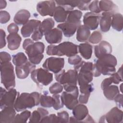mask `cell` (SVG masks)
I'll return each mask as SVG.
<instances>
[{"label":"cell","instance_id":"6da1fadb","mask_svg":"<svg viewBox=\"0 0 123 123\" xmlns=\"http://www.w3.org/2000/svg\"><path fill=\"white\" fill-rule=\"evenodd\" d=\"M117 61L111 54L105 55L99 58L94 64L93 76L98 77L101 74L104 75H111L116 72Z\"/></svg>","mask_w":123,"mask_h":123},{"label":"cell","instance_id":"7a4b0ae2","mask_svg":"<svg viewBox=\"0 0 123 123\" xmlns=\"http://www.w3.org/2000/svg\"><path fill=\"white\" fill-rule=\"evenodd\" d=\"M40 95L37 92L31 93H22L18 94L13 107L17 112H21L26 109H32L40 104Z\"/></svg>","mask_w":123,"mask_h":123},{"label":"cell","instance_id":"3957f363","mask_svg":"<svg viewBox=\"0 0 123 123\" xmlns=\"http://www.w3.org/2000/svg\"><path fill=\"white\" fill-rule=\"evenodd\" d=\"M78 53V46L70 41H64L58 45L50 44L46 49L47 54L50 56H66L70 57Z\"/></svg>","mask_w":123,"mask_h":123},{"label":"cell","instance_id":"277c9868","mask_svg":"<svg viewBox=\"0 0 123 123\" xmlns=\"http://www.w3.org/2000/svg\"><path fill=\"white\" fill-rule=\"evenodd\" d=\"M78 72L75 70L70 69L67 72L62 69L55 74L56 80L62 85L65 91L70 92L74 90L77 86Z\"/></svg>","mask_w":123,"mask_h":123},{"label":"cell","instance_id":"5b68a950","mask_svg":"<svg viewBox=\"0 0 123 123\" xmlns=\"http://www.w3.org/2000/svg\"><path fill=\"white\" fill-rule=\"evenodd\" d=\"M1 83L7 90L15 86V76L14 67L10 62L0 65Z\"/></svg>","mask_w":123,"mask_h":123},{"label":"cell","instance_id":"8992f818","mask_svg":"<svg viewBox=\"0 0 123 123\" xmlns=\"http://www.w3.org/2000/svg\"><path fill=\"white\" fill-rule=\"evenodd\" d=\"M25 50L28 61L32 64L37 65L41 62L44 58L45 45L42 42L37 41L28 46Z\"/></svg>","mask_w":123,"mask_h":123},{"label":"cell","instance_id":"52a82bcc","mask_svg":"<svg viewBox=\"0 0 123 123\" xmlns=\"http://www.w3.org/2000/svg\"><path fill=\"white\" fill-rule=\"evenodd\" d=\"M32 80L40 87L41 85L48 86L53 80V74L44 68H39L31 73Z\"/></svg>","mask_w":123,"mask_h":123},{"label":"cell","instance_id":"ba28073f","mask_svg":"<svg viewBox=\"0 0 123 123\" xmlns=\"http://www.w3.org/2000/svg\"><path fill=\"white\" fill-rule=\"evenodd\" d=\"M19 92L12 88L8 91L0 87V107L1 110L6 107H13Z\"/></svg>","mask_w":123,"mask_h":123},{"label":"cell","instance_id":"9c48e42d","mask_svg":"<svg viewBox=\"0 0 123 123\" xmlns=\"http://www.w3.org/2000/svg\"><path fill=\"white\" fill-rule=\"evenodd\" d=\"M64 66V59L60 57H50L45 60L43 68L56 74L62 70Z\"/></svg>","mask_w":123,"mask_h":123},{"label":"cell","instance_id":"30bf717a","mask_svg":"<svg viewBox=\"0 0 123 123\" xmlns=\"http://www.w3.org/2000/svg\"><path fill=\"white\" fill-rule=\"evenodd\" d=\"M78 96L79 90L77 87L72 91L63 92L61 98L63 105L68 109L72 110L78 103Z\"/></svg>","mask_w":123,"mask_h":123},{"label":"cell","instance_id":"8fae6325","mask_svg":"<svg viewBox=\"0 0 123 123\" xmlns=\"http://www.w3.org/2000/svg\"><path fill=\"white\" fill-rule=\"evenodd\" d=\"M81 20L78 21H66L64 23L59 24L57 28L60 29L63 35L67 37H72L81 25Z\"/></svg>","mask_w":123,"mask_h":123},{"label":"cell","instance_id":"7c38bea8","mask_svg":"<svg viewBox=\"0 0 123 123\" xmlns=\"http://www.w3.org/2000/svg\"><path fill=\"white\" fill-rule=\"evenodd\" d=\"M55 8V0L42 1L38 2L37 5V11L42 16H53Z\"/></svg>","mask_w":123,"mask_h":123},{"label":"cell","instance_id":"4fadbf2b","mask_svg":"<svg viewBox=\"0 0 123 123\" xmlns=\"http://www.w3.org/2000/svg\"><path fill=\"white\" fill-rule=\"evenodd\" d=\"M101 15L92 12H86L83 16L84 25L90 30L96 29L98 26Z\"/></svg>","mask_w":123,"mask_h":123},{"label":"cell","instance_id":"5bb4252c","mask_svg":"<svg viewBox=\"0 0 123 123\" xmlns=\"http://www.w3.org/2000/svg\"><path fill=\"white\" fill-rule=\"evenodd\" d=\"M74 10V8L65 6H56L53 14L54 19L57 23H64L67 18L70 12Z\"/></svg>","mask_w":123,"mask_h":123},{"label":"cell","instance_id":"9a60e30c","mask_svg":"<svg viewBox=\"0 0 123 123\" xmlns=\"http://www.w3.org/2000/svg\"><path fill=\"white\" fill-rule=\"evenodd\" d=\"M41 22L36 19L29 20L23 25L21 29V33L24 37H28L34 32L39 28Z\"/></svg>","mask_w":123,"mask_h":123},{"label":"cell","instance_id":"2e32d148","mask_svg":"<svg viewBox=\"0 0 123 123\" xmlns=\"http://www.w3.org/2000/svg\"><path fill=\"white\" fill-rule=\"evenodd\" d=\"M36 65L32 64L29 61L22 65L15 66L16 76L19 79H25L28 77L30 74L36 69Z\"/></svg>","mask_w":123,"mask_h":123},{"label":"cell","instance_id":"e0dca14e","mask_svg":"<svg viewBox=\"0 0 123 123\" xmlns=\"http://www.w3.org/2000/svg\"><path fill=\"white\" fill-rule=\"evenodd\" d=\"M123 111L117 107L112 108L105 115V121L109 123H121L123 122Z\"/></svg>","mask_w":123,"mask_h":123},{"label":"cell","instance_id":"ac0fdd59","mask_svg":"<svg viewBox=\"0 0 123 123\" xmlns=\"http://www.w3.org/2000/svg\"><path fill=\"white\" fill-rule=\"evenodd\" d=\"M72 110L73 116L76 120L77 123H85V118L88 114L87 107L80 103L76 105Z\"/></svg>","mask_w":123,"mask_h":123},{"label":"cell","instance_id":"d6986e66","mask_svg":"<svg viewBox=\"0 0 123 123\" xmlns=\"http://www.w3.org/2000/svg\"><path fill=\"white\" fill-rule=\"evenodd\" d=\"M62 32L58 28H54L46 33L45 38L46 41L50 44L60 43L62 39Z\"/></svg>","mask_w":123,"mask_h":123},{"label":"cell","instance_id":"ffe728a7","mask_svg":"<svg viewBox=\"0 0 123 123\" xmlns=\"http://www.w3.org/2000/svg\"><path fill=\"white\" fill-rule=\"evenodd\" d=\"M112 51L111 45L106 41H101L94 47V54L98 59L105 55L111 54Z\"/></svg>","mask_w":123,"mask_h":123},{"label":"cell","instance_id":"44dd1931","mask_svg":"<svg viewBox=\"0 0 123 123\" xmlns=\"http://www.w3.org/2000/svg\"><path fill=\"white\" fill-rule=\"evenodd\" d=\"M15 111L13 107H6L2 109L0 113V123H13L16 116Z\"/></svg>","mask_w":123,"mask_h":123},{"label":"cell","instance_id":"7402d4cb","mask_svg":"<svg viewBox=\"0 0 123 123\" xmlns=\"http://www.w3.org/2000/svg\"><path fill=\"white\" fill-rule=\"evenodd\" d=\"M113 12H103L100 16L99 24L100 30L103 32H107L111 27V18Z\"/></svg>","mask_w":123,"mask_h":123},{"label":"cell","instance_id":"603a6c76","mask_svg":"<svg viewBox=\"0 0 123 123\" xmlns=\"http://www.w3.org/2000/svg\"><path fill=\"white\" fill-rule=\"evenodd\" d=\"M7 40L8 49L11 50H14L20 47L22 38L18 33H11L7 37Z\"/></svg>","mask_w":123,"mask_h":123},{"label":"cell","instance_id":"cb8c5ba5","mask_svg":"<svg viewBox=\"0 0 123 123\" xmlns=\"http://www.w3.org/2000/svg\"><path fill=\"white\" fill-rule=\"evenodd\" d=\"M31 16L30 12L25 9L18 11L13 17V21L17 25H24L28 21Z\"/></svg>","mask_w":123,"mask_h":123},{"label":"cell","instance_id":"d4e9b609","mask_svg":"<svg viewBox=\"0 0 123 123\" xmlns=\"http://www.w3.org/2000/svg\"><path fill=\"white\" fill-rule=\"evenodd\" d=\"M93 74L92 72L82 70L79 71L77 82L79 86L90 83L93 80Z\"/></svg>","mask_w":123,"mask_h":123},{"label":"cell","instance_id":"484cf974","mask_svg":"<svg viewBox=\"0 0 123 123\" xmlns=\"http://www.w3.org/2000/svg\"><path fill=\"white\" fill-rule=\"evenodd\" d=\"M49 114V111L43 108H38L37 110L34 111L29 118V123L40 122L41 120Z\"/></svg>","mask_w":123,"mask_h":123},{"label":"cell","instance_id":"4316f807","mask_svg":"<svg viewBox=\"0 0 123 123\" xmlns=\"http://www.w3.org/2000/svg\"><path fill=\"white\" fill-rule=\"evenodd\" d=\"M90 30L85 25H81L76 31V39L80 42H86L88 40Z\"/></svg>","mask_w":123,"mask_h":123},{"label":"cell","instance_id":"83f0119b","mask_svg":"<svg viewBox=\"0 0 123 123\" xmlns=\"http://www.w3.org/2000/svg\"><path fill=\"white\" fill-rule=\"evenodd\" d=\"M78 50L82 57L86 60L91 58L93 52V47L88 43H80L78 46Z\"/></svg>","mask_w":123,"mask_h":123},{"label":"cell","instance_id":"f1b7e54d","mask_svg":"<svg viewBox=\"0 0 123 123\" xmlns=\"http://www.w3.org/2000/svg\"><path fill=\"white\" fill-rule=\"evenodd\" d=\"M103 93L104 96L110 100H112L114 98L120 93V90L118 86L116 85H110L103 89Z\"/></svg>","mask_w":123,"mask_h":123},{"label":"cell","instance_id":"f546056e","mask_svg":"<svg viewBox=\"0 0 123 123\" xmlns=\"http://www.w3.org/2000/svg\"><path fill=\"white\" fill-rule=\"evenodd\" d=\"M123 15L120 13H114L111 18V26L114 30L121 32L123 30Z\"/></svg>","mask_w":123,"mask_h":123},{"label":"cell","instance_id":"4dcf8cb0","mask_svg":"<svg viewBox=\"0 0 123 123\" xmlns=\"http://www.w3.org/2000/svg\"><path fill=\"white\" fill-rule=\"evenodd\" d=\"M98 6L101 12H113L116 10L117 7L111 0H100L98 2Z\"/></svg>","mask_w":123,"mask_h":123},{"label":"cell","instance_id":"1f68e13d","mask_svg":"<svg viewBox=\"0 0 123 123\" xmlns=\"http://www.w3.org/2000/svg\"><path fill=\"white\" fill-rule=\"evenodd\" d=\"M55 25V22L51 18L45 19L40 24L39 29L44 35L46 33L53 29Z\"/></svg>","mask_w":123,"mask_h":123},{"label":"cell","instance_id":"d6a6232c","mask_svg":"<svg viewBox=\"0 0 123 123\" xmlns=\"http://www.w3.org/2000/svg\"><path fill=\"white\" fill-rule=\"evenodd\" d=\"M12 61L15 66H18L26 63L29 61L24 53L20 52L12 56Z\"/></svg>","mask_w":123,"mask_h":123},{"label":"cell","instance_id":"836d02e7","mask_svg":"<svg viewBox=\"0 0 123 123\" xmlns=\"http://www.w3.org/2000/svg\"><path fill=\"white\" fill-rule=\"evenodd\" d=\"M55 100L52 96H50L47 94H44L40 95V104L42 107L51 108L54 104Z\"/></svg>","mask_w":123,"mask_h":123},{"label":"cell","instance_id":"e575fe53","mask_svg":"<svg viewBox=\"0 0 123 123\" xmlns=\"http://www.w3.org/2000/svg\"><path fill=\"white\" fill-rule=\"evenodd\" d=\"M31 113L28 110H25L20 114H17L16 115L15 118L13 121V123H26L31 116Z\"/></svg>","mask_w":123,"mask_h":123},{"label":"cell","instance_id":"d590c367","mask_svg":"<svg viewBox=\"0 0 123 123\" xmlns=\"http://www.w3.org/2000/svg\"><path fill=\"white\" fill-rule=\"evenodd\" d=\"M83 13L81 11L74 10L72 11L69 13L66 21H78L80 20Z\"/></svg>","mask_w":123,"mask_h":123},{"label":"cell","instance_id":"8d00e7d4","mask_svg":"<svg viewBox=\"0 0 123 123\" xmlns=\"http://www.w3.org/2000/svg\"><path fill=\"white\" fill-rule=\"evenodd\" d=\"M102 38V36L101 33L99 31H94L91 34H90L88 41L93 44H98L101 42Z\"/></svg>","mask_w":123,"mask_h":123},{"label":"cell","instance_id":"74e56055","mask_svg":"<svg viewBox=\"0 0 123 123\" xmlns=\"http://www.w3.org/2000/svg\"><path fill=\"white\" fill-rule=\"evenodd\" d=\"M55 2L59 6H65L74 8L78 7L80 0H55Z\"/></svg>","mask_w":123,"mask_h":123},{"label":"cell","instance_id":"f35d334b","mask_svg":"<svg viewBox=\"0 0 123 123\" xmlns=\"http://www.w3.org/2000/svg\"><path fill=\"white\" fill-rule=\"evenodd\" d=\"M111 78L113 81V83L114 84H119L120 82L123 81L122 77V66H121L117 72L111 75Z\"/></svg>","mask_w":123,"mask_h":123},{"label":"cell","instance_id":"ab89813d","mask_svg":"<svg viewBox=\"0 0 123 123\" xmlns=\"http://www.w3.org/2000/svg\"><path fill=\"white\" fill-rule=\"evenodd\" d=\"M63 86L59 82L53 84L49 87V91L52 94H59L63 90Z\"/></svg>","mask_w":123,"mask_h":123},{"label":"cell","instance_id":"60d3db41","mask_svg":"<svg viewBox=\"0 0 123 123\" xmlns=\"http://www.w3.org/2000/svg\"><path fill=\"white\" fill-rule=\"evenodd\" d=\"M52 97L54 98L55 102L53 108L55 110H59L63 107V104L62 101L61 96L59 94H53Z\"/></svg>","mask_w":123,"mask_h":123},{"label":"cell","instance_id":"b9f144b4","mask_svg":"<svg viewBox=\"0 0 123 123\" xmlns=\"http://www.w3.org/2000/svg\"><path fill=\"white\" fill-rule=\"evenodd\" d=\"M40 123H59V120L57 115L55 114H51L44 117L40 121Z\"/></svg>","mask_w":123,"mask_h":123},{"label":"cell","instance_id":"7bdbcfd3","mask_svg":"<svg viewBox=\"0 0 123 123\" xmlns=\"http://www.w3.org/2000/svg\"><path fill=\"white\" fill-rule=\"evenodd\" d=\"M57 116L58 117L59 123H67L69 122V114L66 111H63L58 112Z\"/></svg>","mask_w":123,"mask_h":123},{"label":"cell","instance_id":"ee69618b","mask_svg":"<svg viewBox=\"0 0 123 123\" xmlns=\"http://www.w3.org/2000/svg\"><path fill=\"white\" fill-rule=\"evenodd\" d=\"M98 0H94L91 1L88 6V10L90 11V12L98 14H99L101 12L98 6Z\"/></svg>","mask_w":123,"mask_h":123},{"label":"cell","instance_id":"f6af8a7d","mask_svg":"<svg viewBox=\"0 0 123 123\" xmlns=\"http://www.w3.org/2000/svg\"><path fill=\"white\" fill-rule=\"evenodd\" d=\"M80 91L81 94H89L94 90V86L92 84H88L86 85L80 86Z\"/></svg>","mask_w":123,"mask_h":123},{"label":"cell","instance_id":"bcb514c9","mask_svg":"<svg viewBox=\"0 0 123 123\" xmlns=\"http://www.w3.org/2000/svg\"><path fill=\"white\" fill-rule=\"evenodd\" d=\"M12 57L10 54L6 51H1L0 53V65L8 62H10L11 61Z\"/></svg>","mask_w":123,"mask_h":123},{"label":"cell","instance_id":"7dc6e473","mask_svg":"<svg viewBox=\"0 0 123 123\" xmlns=\"http://www.w3.org/2000/svg\"><path fill=\"white\" fill-rule=\"evenodd\" d=\"M10 18V14L8 12L2 10L0 11V22L1 24H4L8 22Z\"/></svg>","mask_w":123,"mask_h":123},{"label":"cell","instance_id":"c3c4849f","mask_svg":"<svg viewBox=\"0 0 123 123\" xmlns=\"http://www.w3.org/2000/svg\"><path fill=\"white\" fill-rule=\"evenodd\" d=\"M82 61L81 57L79 55H75L74 56L69 57L68 59V62L73 65H76L80 63Z\"/></svg>","mask_w":123,"mask_h":123},{"label":"cell","instance_id":"681fc988","mask_svg":"<svg viewBox=\"0 0 123 123\" xmlns=\"http://www.w3.org/2000/svg\"><path fill=\"white\" fill-rule=\"evenodd\" d=\"M43 34L39 30V28L36 29L31 35V38L34 41L37 42L41 40L43 36Z\"/></svg>","mask_w":123,"mask_h":123},{"label":"cell","instance_id":"f907efd6","mask_svg":"<svg viewBox=\"0 0 123 123\" xmlns=\"http://www.w3.org/2000/svg\"><path fill=\"white\" fill-rule=\"evenodd\" d=\"M90 0H80L78 8L82 11L88 10V6L91 2Z\"/></svg>","mask_w":123,"mask_h":123},{"label":"cell","instance_id":"816d5d0a","mask_svg":"<svg viewBox=\"0 0 123 123\" xmlns=\"http://www.w3.org/2000/svg\"><path fill=\"white\" fill-rule=\"evenodd\" d=\"M7 29L9 34L15 33H17L19 31V27L17 25H16L15 23H12L7 26Z\"/></svg>","mask_w":123,"mask_h":123},{"label":"cell","instance_id":"f5cc1de1","mask_svg":"<svg viewBox=\"0 0 123 123\" xmlns=\"http://www.w3.org/2000/svg\"><path fill=\"white\" fill-rule=\"evenodd\" d=\"M90 95L81 94L78 96V102L81 104H86L88 102Z\"/></svg>","mask_w":123,"mask_h":123},{"label":"cell","instance_id":"db71d44e","mask_svg":"<svg viewBox=\"0 0 123 123\" xmlns=\"http://www.w3.org/2000/svg\"><path fill=\"white\" fill-rule=\"evenodd\" d=\"M113 81L111 76L110 77L106 78L102 81L101 84V88L102 89H103L105 87L111 85Z\"/></svg>","mask_w":123,"mask_h":123},{"label":"cell","instance_id":"11a10c76","mask_svg":"<svg viewBox=\"0 0 123 123\" xmlns=\"http://www.w3.org/2000/svg\"><path fill=\"white\" fill-rule=\"evenodd\" d=\"M0 48L2 49L4 48L6 44V40H5V37H6V33L4 30L2 29H0Z\"/></svg>","mask_w":123,"mask_h":123},{"label":"cell","instance_id":"9f6ffc18","mask_svg":"<svg viewBox=\"0 0 123 123\" xmlns=\"http://www.w3.org/2000/svg\"><path fill=\"white\" fill-rule=\"evenodd\" d=\"M116 103L119 108H122L123 105V95L122 94H118L113 99Z\"/></svg>","mask_w":123,"mask_h":123},{"label":"cell","instance_id":"6f0895ef","mask_svg":"<svg viewBox=\"0 0 123 123\" xmlns=\"http://www.w3.org/2000/svg\"><path fill=\"white\" fill-rule=\"evenodd\" d=\"M34 42V41L30 38H26L25 39L23 42V48L25 49L28 46L31 45V44L33 43Z\"/></svg>","mask_w":123,"mask_h":123},{"label":"cell","instance_id":"680465c9","mask_svg":"<svg viewBox=\"0 0 123 123\" xmlns=\"http://www.w3.org/2000/svg\"><path fill=\"white\" fill-rule=\"evenodd\" d=\"M7 6V2L5 0H0V9L2 10L6 8Z\"/></svg>","mask_w":123,"mask_h":123},{"label":"cell","instance_id":"91938a15","mask_svg":"<svg viewBox=\"0 0 123 123\" xmlns=\"http://www.w3.org/2000/svg\"><path fill=\"white\" fill-rule=\"evenodd\" d=\"M105 117H104V115H103L102 116H101L100 117V118L99 119V122H101V123H104L105 122Z\"/></svg>","mask_w":123,"mask_h":123},{"label":"cell","instance_id":"94428289","mask_svg":"<svg viewBox=\"0 0 123 123\" xmlns=\"http://www.w3.org/2000/svg\"><path fill=\"white\" fill-rule=\"evenodd\" d=\"M122 85H123V84H121V85H120V90H121V92H122Z\"/></svg>","mask_w":123,"mask_h":123}]
</instances>
